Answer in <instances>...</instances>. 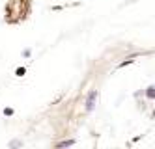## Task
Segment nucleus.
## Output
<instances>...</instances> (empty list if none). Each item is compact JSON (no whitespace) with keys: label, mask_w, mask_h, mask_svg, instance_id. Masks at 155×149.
<instances>
[{"label":"nucleus","mask_w":155,"mask_h":149,"mask_svg":"<svg viewBox=\"0 0 155 149\" xmlns=\"http://www.w3.org/2000/svg\"><path fill=\"white\" fill-rule=\"evenodd\" d=\"M95 99H97V91H92V93L88 95V104H86V108H88V110H94V106H95Z\"/></svg>","instance_id":"obj_1"},{"label":"nucleus","mask_w":155,"mask_h":149,"mask_svg":"<svg viewBox=\"0 0 155 149\" xmlns=\"http://www.w3.org/2000/svg\"><path fill=\"white\" fill-rule=\"evenodd\" d=\"M146 95H148V97H151V99H155V86H151V88H148V91H146Z\"/></svg>","instance_id":"obj_2"},{"label":"nucleus","mask_w":155,"mask_h":149,"mask_svg":"<svg viewBox=\"0 0 155 149\" xmlns=\"http://www.w3.org/2000/svg\"><path fill=\"white\" fill-rule=\"evenodd\" d=\"M60 147H67V145H73V140H67V142H62V144H58Z\"/></svg>","instance_id":"obj_3"},{"label":"nucleus","mask_w":155,"mask_h":149,"mask_svg":"<svg viewBox=\"0 0 155 149\" xmlns=\"http://www.w3.org/2000/svg\"><path fill=\"white\" fill-rule=\"evenodd\" d=\"M17 75L23 76V75H24V67H19V69H17Z\"/></svg>","instance_id":"obj_4"},{"label":"nucleus","mask_w":155,"mask_h":149,"mask_svg":"<svg viewBox=\"0 0 155 149\" xmlns=\"http://www.w3.org/2000/svg\"><path fill=\"white\" fill-rule=\"evenodd\" d=\"M4 114H6V116H11V114H13V110H11V108H6V110H4Z\"/></svg>","instance_id":"obj_5"}]
</instances>
